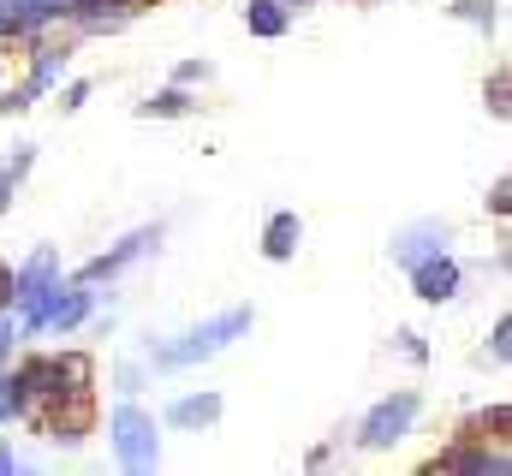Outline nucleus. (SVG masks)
I'll use <instances>...</instances> for the list:
<instances>
[{
    "label": "nucleus",
    "mask_w": 512,
    "mask_h": 476,
    "mask_svg": "<svg viewBox=\"0 0 512 476\" xmlns=\"http://www.w3.org/2000/svg\"><path fill=\"white\" fill-rule=\"evenodd\" d=\"M411 417H417V393H393V399H382V405L364 417L358 441H364V447H393V441L411 429Z\"/></svg>",
    "instance_id": "nucleus-4"
},
{
    "label": "nucleus",
    "mask_w": 512,
    "mask_h": 476,
    "mask_svg": "<svg viewBox=\"0 0 512 476\" xmlns=\"http://www.w3.org/2000/svg\"><path fill=\"white\" fill-rule=\"evenodd\" d=\"M149 244H155V227H143V233L120 238V244H114V250H108V256H96V262H90V268H84V286H90V280H108V274H120V268H126L131 256H143V250H149Z\"/></svg>",
    "instance_id": "nucleus-8"
},
{
    "label": "nucleus",
    "mask_w": 512,
    "mask_h": 476,
    "mask_svg": "<svg viewBox=\"0 0 512 476\" xmlns=\"http://www.w3.org/2000/svg\"><path fill=\"white\" fill-rule=\"evenodd\" d=\"M167 417H173L179 429H203V423H215V417H221V393H197V399H179Z\"/></svg>",
    "instance_id": "nucleus-9"
},
{
    "label": "nucleus",
    "mask_w": 512,
    "mask_h": 476,
    "mask_svg": "<svg viewBox=\"0 0 512 476\" xmlns=\"http://www.w3.org/2000/svg\"><path fill=\"white\" fill-rule=\"evenodd\" d=\"M0 286H12V274H6V268H0ZM0 298H6V292H0Z\"/></svg>",
    "instance_id": "nucleus-18"
},
{
    "label": "nucleus",
    "mask_w": 512,
    "mask_h": 476,
    "mask_svg": "<svg viewBox=\"0 0 512 476\" xmlns=\"http://www.w3.org/2000/svg\"><path fill=\"white\" fill-rule=\"evenodd\" d=\"M114 453H120L126 471H155V459H161L155 423H149L137 405H120V411H114Z\"/></svg>",
    "instance_id": "nucleus-2"
},
{
    "label": "nucleus",
    "mask_w": 512,
    "mask_h": 476,
    "mask_svg": "<svg viewBox=\"0 0 512 476\" xmlns=\"http://www.w3.org/2000/svg\"><path fill=\"white\" fill-rule=\"evenodd\" d=\"M435 471H471V476H507V459H489V453H453V459H441Z\"/></svg>",
    "instance_id": "nucleus-12"
},
{
    "label": "nucleus",
    "mask_w": 512,
    "mask_h": 476,
    "mask_svg": "<svg viewBox=\"0 0 512 476\" xmlns=\"http://www.w3.org/2000/svg\"><path fill=\"white\" fill-rule=\"evenodd\" d=\"M251 328V310H227V316H215V322H203V328H191L179 346H167V352L155 357L161 369H185V363H203V357H215L227 340H239Z\"/></svg>",
    "instance_id": "nucleus-1"
},
{
    "label": "nucleus",
    "mask_w": 512,
    "mask_h": 476,
    "mask_svg": "<svg viewBox=\"0 0 512 476\" xmlns=\"http://www.w3.org/2000/svg\"><path fill=\"white\" fill-rule=\"evenodd\" d=\"M48 286H54V250H36V256L24 262V274L12 280V304L24 310V322H30V310L48 298Z\"/></svg>",
    "instance_id": "nucleus-6"
},
{
    "label": "nucleus",
    "mask_w": 512,
    "mask_h": 476,
    "mask_svg": "<svg viewBox=\"0 0 512 476\" xmlns=\"http://www.w3.org/2000/svg\"><path fill=\"white\" fill-rule=\"evenodd\" d=\"M24 167H30V155H18V161H12V167H6V173H0V209H6V191H12V179H18V173H24Z\"/></svg>",
    "instance_id": "nucleus-15"
},
{
    "label": "nucleus",
    "mask_w": 512,
    "mask_h": 476,
    "mask_svg": "<svg viewBox=\"0 0 512 476\" xmlns=\"http://www.w3.org/2000/svg\"><path fill=\"white\" fill-rule=\"evenodd\" d=\"M411 280H417V298H429V304H447V298L459 292V268H453L447 256L411 262Z\"/></svg>",
    "instance_id": "nucleus-7"
},
{
    "label": "nucleus",
    "mask_w": 512,
    "mask_h": 476,
    "mask_svg": "<svg viewBox=\"0 0 512 476\" xmlns=\"http://www.w3.org/2000/svg\"><path fill=\"white\" fill-rule=\"evenodd\" d=\"M143 114H185V96H179V90H167V96L143 102Z\"/></svg>",
    "instance_id": "nucleus-14"
},
{
    "label": "nucleus",
    "mask_w": 512,
    "mask_h": 476,
    "mask_svg": "<svg viewBox=\"0 0 512 476\" xmlns=\"http://www.w3.org/2000/svg\"><path fill=\"white\" fill-rule=\"evenodd\" d=\"M24 411V381L18 375H0V423H12Z\"/></svg>",
    "instance_id": "nucleus-13"
},
{
    "label": "nucleus",
    "mask_w": 512,
    "mask_h": 476,
    "mask_svg": "<svg viewBox=\"0 0 512 476\" xmlns=\"http://www.w3.org/2000/svg\"><path fill=\"white\" fill-rule=\"evenodd\" d=\"M262 250H268L274 262H286V256L298 250V215H274L268 233H262Z\"/></svg>",
    "instance_id": "nucleus-10"
},
{
    "label": "nucleus",
    "mask_w": 512,
    "mask_h": 476,
    "mask_svg": "<svg viewBox=\"0 0 512 476\" xmlns=\"http://www.w3.org/2000/svg\"><path fill=\"white\" fill-rule=\"evenodd\" d=\"M84 316H90V292H78V286H72V292H60V286H48V298L30 310V322H24V328H78Z\"/></svg>",
    "instance_id": "nucleus-5"
},
{
    "label": "nucleus",
    "mask_w": 512,
    "mask_h": 476,
    "mask_svg": "<svg viewBox=\"0 0 512 476\" xmlns=\"http://www.w3.org/2000/svg\"><path fill=\"white\" fill-rule=\"evenodd\" d=\"M18 30H24V24H18V18H12L6 6H0V36H18Z\"/></svg>",
    "instance_id": "nucleus-17"
},
{
    "label": "nucleus",
    "mask_w": 512,
    "mask_h": 476,
    "mask_svg": "<svg viewBox=\"0 0 512 476\" xmlns=\"http://www.w3.org/2000/svg\"><path fill=\"white\" fill-rule=\"evenodd\" d=\"M507 340H512V322H501V328H495V357H507V352H512Z\"/></svg>",
    "instance_id": "nucleus-16"
},
{
    "label": "nucleus",
    "mask_w": 512,
    "mask_h": 476,
    "mask_svg": "<svg viewBox=\"0 0 512 476\" xmlns=\"http://www.w3.org/2000/svg\"><path fill=\"white\" fill-rule=\"evenodd\" d=\"M251 36H286V6L280 0H251Z\"/></svg>",
    "instance_id": "nucleus-11"
},
{
    "label": "nucleus",
    "mask_w": 512,
    "mask_h": 476,
    "mask_svg": "<svg viewBox=\"0 0 512 476\" xmlns=\"http://www.w3.org/2000/svg\"><path fill=\"white\" fill-rule=\"evenodd\" d=\"M48 399H54V405H48L42 429H48V435H60V441H84V435H90V423H96L90 387H60V393H48Z\"/></svg>",
    "instance_id": "nucleus-3"
},
{
    "label": "nucleus",
    "mask_w": 512,
    "mask_h": 476,
    "mask_svg": "<svg viewBox=\"0 0 512 476\" xmlns=\"http://www.w3.org/2000/svg\"><path fill=\"white\" fill-rule=\"evenodd\" d=\"M0 352H6V328H0Z\"/></svg>",
    "instance_id": "nucleus-19"
}]
</instances>
